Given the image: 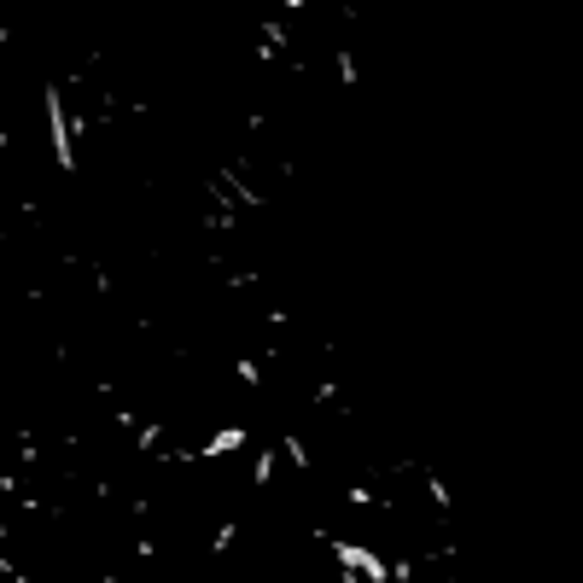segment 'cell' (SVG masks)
<instances>
[{
	"instance_id": "6da1fadb",
	"label": "cell",
	"mask_w": 583,
	"mask_h": 583,
	"mask_svg": "<svg viewBox=\"0 0 583 583\" xmlns=\"http://www.w3.org/2000/svg\"><path fill=\"white\" fill-rule=\"evenodd\" d=\"M41 129H47V146H53V170L76 175V117H70L65 88H59V82L41 88Z\"/></svg>"
}]
</instances>
